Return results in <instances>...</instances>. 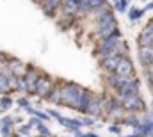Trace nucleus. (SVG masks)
<instances>
[{"label":"nucleus","mask_w":153,"mask_h":137,"mask_svg":"<svg viewBox=\"0 0 153 137\" xmlns=\"http://www.w3.org/2000/svg\"><path fill=\"white\" fill-rule=\"evenodd\" d=\"M41 71L38 68H32V66H29V68L25 69V73L22 75V78H23V84H25V89H27V93H30V95H34V89H36V84H38V80L41 78Z\"/></svg>","instance_id":"nucleus-1"},{"label":"nucleus","mask_w":153,"mask_h":137,"mask_svg":"<svg viewBox=\"0 0 153 137\" xmlns=\"http://www.w3.org/2000/svg\"><path fill=\"white\" fill-rule=\"evenodd\" d=\"M103 109H105V100L102 98V96H98V95H93L91 93V96H89V102L85 105V109H84V112L85 114H89V116H100L102 112H103Z\"/></svg>","instance_id":"nucleus-2"},{"label":"nucleus","mask_w":153,"mask_h":137,"mask_svg":"<svg viewBox=\"0 0 153 137\" xmlns=\"http://www.w3.org/2000/svg\"><path fill=\"white\" fill-rule=\"evenodd\" d=\"M111 118H114V119H121L126 112H125V109H123V105L117 102V98H109V100H105V109H103Z\"/></svg>","instance_id":"nucleus-3"},{"label":"nucleus","mask_w":153,"mask_h":137,"mask_svg":"<svg viewBox=\"0 0 153 137\" xmlns=\"http://www.w3.org/2000/svg\"><path fill=\"white\" fill-rule=\"evenodd\" d=\"M55 86V82L52 80V77H46V75H41V78L36 84V89H34V95H38L41 98H46L48 93L52 91V87Z\"/></svg>","instance_id":"nucleus-4"},{"label":"nucleus","mask_w":153,"mask_h":137,"mask_svg":"<svg viewBox=\"0 0 153 137\" xmlns=\"http://www.w3.org/2000/svg\"><path fill=\"white\" fill-rule=\"evenodd\" d=\"M114 73L119 77H132V75H135V69L128 57H119V63H117V68Z\"/></svg>","instance_id":"nucleus-5"},{"label":"nucleus","mask_w":153,"mask_h":137,"mask_svg":"<svg viewBox=\"0 0 153 137\" xmlns=\"http://www.w3.org/2000/svg\"><path fill=\"white\" fill-rule=\"evenodd\" d=\"M5 69H7L11 75H14V77H22V75L25 73L27 66H25L22 61H18V59H11V61L5 64Z\"/></svg>","instance_id":"nucleus-6"},{"label":"nucleus","mask_w":153,"mask_h":137,"mask_svg":"<svg viewBox=\"0 0 153 137\" xmlns=\"http://www.w3.org/2000/svg\"><path fill=\"white\" fill-rule=\"evenodd\" d=\"M139 45L141 46H153V20L150 25L144 27V31L139 34Z\"/></svg>","instance_id":"nucleus-7"},{"label":"nucleus","mask_w":153,"mask_h":137,"mask_svg":"<svg viewBox=\"0 0 153 137\" xmlns=\"http://www.w3.org/2000/svg\"><path fill=\"white\" fill-rule=\"evenodd\" d=\"M13 128H14V119L11 116H5V118L0 119V134H2V137H11L14 134Z\"/></svg>","instance_id":"nucleus-8"},{"label":"nucleus","mask_w":153,"mask_h":137,"mask_svg":"<svg viewBox=\"0 0 153 137\" xmlns=\"http://www.w3.org/2000/svg\"><path fill=\"white\" fill-rule=\"evenodd\" d=\"M117 63H119V57H105L102 59V69L107 73H114L117 68Z\"/></svg>","instance_id":"nucleus-9"},{"label":"nucleus","mask_w":153,"mask_h":137,"mask_svg":"<svg viewBox=\"0 0 153 137\" xmlns=\"http://www.w3.org/2000/svg\"><path fill=\"white\" fill-rule=\"evenodd\" d=\"M41 2H43V9L46 14H53L62 4V0H41Z\"/></svg>","instance_id":"nucleus-10"},{"label":"nucleus","mask_w":153,"mask_h":137,"mask_svg":"<svg viewBox=\"0 0 153 137\" xmlns=\"http://www.w3.org/2000/svg\"><path fill=\"white\" fill-rule=\"evenodd\" d=\"M46 100L50 103H55V105H61V84H55L52 87V91L48 93Z\"/></svg>","instance_id":"nucleus-11"},{"label":"nucleus","mask_w":153,"mask_h":137,"mask_svg":"<svg viewBox=\"0 0 153 137\" xmlns=\"http://www.w3.org/2000/svg\"><path fill=\"white\" fill-rule=\"evenodd\" d=\"M121 123H125V125H128V127H134V128H139V125H141V118H137L135 114H128L126 118H123Z\"/></svg>","instance_id":"nucleus-12"},{"label":"nucleus","mask_w":153,"mask_h":137,"mask_svg":"<svg viewBox=\"0 0 153 137\" xmlns=\"http://www.w3.org/2000/svg\"><path fill=\"white\" fill-rule=\"evenodd\" d=\"M13 107V98L9 96V95H4L2 98H0V110H7V109H11Z\"/></svg>","instance_id":"nucleus-13"},{"label":"nucleus","mask_w":153,"mask_h":137,"mask_svg":"<svg viewBox=\"0 0 153 137\" xmlns=\"http://www.w3.org/2000/svg\"><path fill=\"white\" fill-rule=\"evenodd\" d=\"M30 125H20V128H18V134L20 136H29L30 134Z\"/></svg>","instance_id":"nucleus-14"},{"label":"nucleus","mask_w":153,"mask_h":137,"mask_svg":"<svg viewBox=\"0 0 153 137\" xmlns=\"http://www.w3.org/2000/svg\"><path fill=\"white\" fill-rule=\"evenodd\" d=\"M38 132H39V136H46V137H50V130L43 125V123H39L38 125Z\"/></svg>","instance_id":"nucleus-15"},{"label":"nucleus","mask_w":153,"mask_h":137,"mask_svg":"<svg viewBox=\"0 0 153 137\" xmlns=\"http://www.w3.org/2000/svg\"><path fill=\"white\" fill-rule=\"evenodd\" d=\"M109 132L119 136V134H121V127H119V125H111V127H109Z\"/></svg>","instance_id":"nucleus-16"},{"label":"nucleus","mask_w":153,"mask_h":137,"mask_svg":"<svg viewBox=\"0 0 153 137\" xmlns=\"http://www.w3.org/2000/svg\"><path fill=\"white\" fill-rule=\"evenodd\" d=\"M18 105H20V107H23V109L30 107V105H29V100H27V98H20V100H18Z\"/></svg>","instance_id":"nucleus-17"},{"label":"nucleus","mask_w":153,"mask_h":137,"mask_svg":"<svg viewBox=\"0 0 153 137\" xmlns=\"http://www.w3.org/2000/svg\"><path fill=\"white\" fill-rule=\"evenodd\" d=\"M152 110H153V100H152Z\"/></svg>","instance_id":"nucleus-18"},{"label":"nucleus","mask_w":153,"mask_h":137,"mask_svg":"<svg viewBox=\"0 0 153 137\" xmlns=\"http://www.w3.org/2000/svg\"><path fill=\"white\" fill-rule=\"evenodd\" d=\"M70 2H78V0H70Z\"/></svg>","instance_id":"nucleus-19"},{"label":"nucleus","mask_w":153,"mask_h":137,"mask_svg":"<svg viewBox=\"0 0 153 137\" xmlns=\"http://www.w3.org/2000/svg\"><path fill=\"white\" fill-rule=\"evenodd\" d=\"M150 137H153V134H152V136H150Z\"/></svg>","instance_id":"nucleus-20"}]
</instances>
